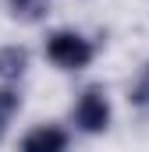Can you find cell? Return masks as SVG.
Returning <instances> with one entry per match:
<instances>
[{"label": "cell", "mask_w": 149, "mask_h": 152, "mask_svg": "<svg viewBox=\"0 0 149 152\" xmlns=\"http://www.w3.org/2000/svg\"><path fill=\"white\" fill-rule=\"evenodd\" d=\"M25 67H29V50L25 46H18V42H11V46H0V81H18V78L25 75Z\"/></svg>", "instance_id": "cell-4"}, {"label": "cell", "mask_w": 149, "mask_h": 152, "mask_svg": "<svg viewBox=\"0 0 149 152\" xmlns=\"http://www.w3.org/2000/svg\"><path fill=\"white\" fill-rule=\"evenodd\" d=\"M18 152H68V131L57 124H36L32 131H25Z\"/></svg>", "instance_id": "cell-3"}, {"label": "cell", "mask_w": 149, "mask_h": 152, "mask_svg": "<svg viewBox=\"0 0 149 152\" xmlns=\"http://www.w3.org/2000/svg\"><path fill=\"white\" fill-rule=\"evenodd\" d=\"M21 110V96H18V88H11V85H4L0 88V138H4V131H7V124H11V117Z\"/></svg>", "instance_id": "cell-6"}, {"label": "cell", "mask_w": 149, "mask_h": 152, "mask_svg": "<svg viewBox=\"0 0 149 152\" xmlns=\"http://www.w3.org/2000/svg\"><path fill=\"white\" fill-rule=\"evenodd\" d=\"M7 7H11V18L29 21V25H36L50 14V0H7Z\"/></svg>", "instance_id": "cell-5"}, {"label": "cell", "mask_w": 149, "mask_h": 152, "mask_svg": "<svg viewBox=\"0 0 149 152\" xmlns=\"http://www.w3.org/2000/svg\"><path fill=\"white\" fill-rule=\"evenodd\" d=\"M110 99H107V88L103 85H89V88H82V96H78V103L71 106V120L78 131H85V134H103L107 127H110Z\"/></svg>", "instance_id": "cell-2"}, {"label": "cell", "mask_w": 149, "mask_h": 152, "mask_svg": "<svg viewBox=\"0 0 149 152\" xmlns=\"http://www.w3.org/2000/svg\"><path fill=\"white\" fill-rule=\"evenodd\" d=\"M128 99H131V106H135V110H149V64L135 75L131 88H128Z\"/></svg>", "instance_id": "cell-7"}, {"label": "cell", "mask_w": 149, "mask_h": 152, "mask_svg": "<svg viewBox=\"0 0 149 152\" xmlns=\"http://www.w3.org/2000/svg\"><path fill=\"white\" fill-rule=\"evenodd\" d=\"M96 57V46L74 28H53L46 36V60L57 64L60 71H82Z\"/></svg>", "instance_id": "cell-1"}]
</instances>
